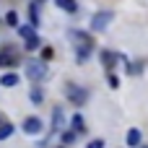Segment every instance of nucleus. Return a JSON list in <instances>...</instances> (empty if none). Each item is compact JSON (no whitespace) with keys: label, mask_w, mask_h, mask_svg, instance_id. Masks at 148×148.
Returning a JSON list of instances; mask_svg holds the SVG:
<instances>
[{"label":"nucleus","mask_w":148,"mask_h":148,"mask_svg":"<svg viewBox=\"0 0 148 148\" xmlns=\"http://www.w3.org/2000/svg\"><path fill=\"white\" fill-rule=\"evenodd\" d=\"M26 78H31V81H44V78H47V62H44V60H31V62H26Z\"/></svg>","instance_id":"obj_1"},{"label":"nucleus","mask_w":148,"mask_h":148,"mask_svg":"<svg viewBox=\"0 0 148 148\" xmlns=\"http://www.w3.org/2000/svg\"><path fill=\"white\" fill-rule=\"evenodd\" d=\"M65 96H68V101L78 104V107L88 101V91H86L83 86H75V83H68V86H65Z\"/></svg>","instance_id":"obj_2"},{"label":"nucleus","mask_w":148,"mask_h":148,"mask_svg":"<svg viewBox=\"0 0 148 148\" xmlns=\"http://www.w3.org/2000/svg\"><path fill=\"white\" fill-rule=\"evenodd\" d=\"M112 18H114L112 10H99V13H94V18H91V31H104V29L112 23Z\"/></svg>","instance_id":"obj_3"},{"label":"nucleus","mask_w":148,"mask_h":148,"mask_svg":"<svg viewBox=\"0 0 148 148\" xmlns=\"http://www.w3.org/2000/svg\"><path fill=\"white\" fill-rule=\"evenodd\" d=\"M21 130H23L26 135H39V133L44 130V122H42L39 117H34V114H31V117H26V120H23Z\"/></svg>","instance_id":"obj_4"},{"label":"nucleus","mask_w":148,"mask_h":148,"mask_svg":"<svg viewBox=\"0 0 148 148\" xmlns=\"http://www.w3.org/2000/svg\"><path fill=\"white\" fill-rule=\"evenodd\" d=\"M125 140H127V146H130V148H140V143H143V133H140V127H130L127 135H125Z\"/></svg>","instance_id":"obj_5"},{"label":"nucleus","mask_w":148,"mask_h":148,"mask_svg":"<svg viewBox=\"0 0 148 148\" xmlns=\"http://www.w3.org/2000/svg\"><path fill=\"white\" fill-rule=\"evenodd\" d=\"M21 83V78H18V73H13V70H5L3 75H0V86L3 88H13V86H18Z\"/></svg>","instance_id":"obj_6"},{"label":"nucleus","mask_w":148,"mask_h":148,"mask_svg":"<svg viewBox=\"0 0 148 148\" xmlns=\"http://www.w3.org/2000/svg\"><path fill=\"white\" fill-rule=\"evenodd\" d=\"M62 125H65V112H62V107H55L52 109V127L62 130Z\"/></svg>","instance_id":"obj_7"},{"label":"nucleus","mask_w":148,"mask_h":148,"mask_svg":"<svg viewBox=\"0 0 148 148\" xmlns=\"http://www.w3.org/2000/svg\"><path fill=\"white\" fill-rule=\"evenodd\" d=\"M91 55V44H75V60L78 62H88Z\"/></svg>","instance_id":"obj_8"},{"label":"nucleus","mask_w":148,"mask_h":148,"mask_svg":"<svg viewBox=\"0 0 148 148\" xmlns=\"http://www.w3.org/2000/svg\"><path fill=\"white\" fill-rule=\"evenodd\" d=\"M55 5H57L60 10H65V13H70V16L78 13V3H75V0H55Z\"/></svg>","instance_id":"obj_9"},{"label":"nucleus","mask_w":148,"mask_h":148,"mask_svg":"<svg viewBox=\"0 0 148 148\" xmlns=\"http://www.w3.org/2000/svg\"><path fill=\"white\" fill-rule=\"evenodd\" d=\"M18 65V57L10 55V52H0V68H16Z\"/></svg>","instance_id":"obj_10"},{"label":"nucleus","mask_w":148,"mask_h":148,"mask_svg":"<svg viewBox=\"0 0 148 148\" xmlns=\"http://www.w3.org/2000/svg\"><path fill=\"white\" fill-rule=\"evenodd\" d=\"M18 34L23 36V42H29V39L39 36V34H36V26H31V23H29V26H18Z\"/></svg>","instance_id":"obj_11"},{"label":"nucleus","mask_w":148,"mask_h":148,"mask_svg":"<svg viewBox=\"0 0 148 148\" xmlns=\"http://www.w3.org/2000/svg\"><path fill=\"white\" fill-rule=\"evenodd\" d=\"M75 138H78V130H62V135H60V140H62V146H70V143H75Z\"/></svg>","instance_id":"obj_12"},{"label":"nucleus","mask_w":148,"mask_h":148,"mask_svg":"<svg viewBox=\"0 0 148 148\" xmlns=\"http://www.w3.org/2000/svg\"><path fill=\"white\" fill-rule=\"evenodd\" d=\"M13 133H16V125H10V122H0V140H8Z\"/></svg>","instance_id":"obj_13"},{"label":"nucleus","mask_w":148,"mask_h":148,"mask_svg":"<svg viewBox=\"0 0 148 148\" xmlns=\"http://www.w3.org/2000/svg\"><path fill=\"white\" fill-rule=\"evenodd\" d=\"M120 57H122V55H114V52H107V49L101 52V62H104L107 68H112V65H114V60H120Z\"/></svg>","instance_id":"obj_14"},{"label":"nucleus","mask_w":148,"mask_h":148,"mask_svg":"<svg viewBox=\"0 0 148 148\" xmlns=\"http://www.w3.org/2000/svg\"><path fill=\"white\" fill-rule=\"evenodd\" d=\"M29 101H31V104H42V101H44L42 88H36V86H34V88H31V94H29Z\"/></svg>","instance_id":"obj_15"},{"label":"nucleus","mask_w":148,"mask_h":148,"mask_svg":"<svg viewBox=\"0 0 148 148\" xmlns=\"http://www.w3.org/2000/svg\"><path fill=\"white\" fill-rule=\"evenodd\" d=\"M5 23L18 29V26H21V23H18V13H16V10H8V13H5Z\"/></svg>","instance_id":"obj_16"},{"label":"nucleus","mask_w":148,"mask_h":148,"mask_svg":"<svg viewBox=\"0 0 148 148\" xmlns=\"http://www.w3.org/2000/svg\"><path fill=\"white\" fill-rule=\"evenodd\" d=\"M70 127L81 133V130L86 127V125H83V117H81V114H73V117H70Z\"/></svg>","instance_id":"obj_17"},{"label":"nucleus","mask_w":148,"mask_h":148,"mask_svg":"<svg viewBox=\"0 0 148 148\" xmlns=\"http://www.w3.org/2000/svg\"><path fill=\"white\" fill-rule=\"evenodd\" d=\"M39 44H42V39H39V36H34V39H29V42H26V49H29V52H34Z\"/></svg>","instance_id":"obj_18"},{"label":"nucleus","mask_w":148,"mask_h":148,"mask_svg":"<svg viewBox=\"0 0 148 148\" xmlns=\"http://www.w3.org/2000/svg\"><path fill=\"white\" fill-rule=\"evenodd\" d=\"M52 55H55V52H52V47H44V49H42V60H44V62H49V60H52Z\"/></svg>","instance_id":"obj_19"},{"label":"nucleus","mask_w":148,"mask_h":148,"mask_svg":"<svg viewBox=\"0 0 148 148\" xmlns=\"http://www.w3.org/2000/svg\"><path fill=\"white\" fill-rule=\"evenodd\" d=\"M107 78H109V88H120V78H117L114 73H109Z\"/></svg>","instance_id":"obj_20"},{"label":"nucleus","mask_w":148,"mask_h":148,"mask_svg":"<svg viewBox=\"0 0 148 148\" xmlns=\"http://www.w3.org/2000/svg\"><path fill=\"white\" fill-rule=\"evenodd\" d=\"M86 148H104V140H101V138H96V140H88V143H86Z\"/></svg>","instance_id":"obj_21"},{"label":"nucleus","mask_w":148,"mask_h":148,"mask_svg":"<svg viewBox=\"0 0 148 148\" xmlns=\"http://www.w3.org/2000/svg\"><path fill=\"white\" fill-rule=\"evenodd\" d=\"M36 3H44V0H36Z\"/></svg>","instance_id":"obj_22"},{"label":"nucleus","mask_w":148,"mask_h":148,"mask_svg":"<svg viewBox=\"0 0 148 148\" xmlns=\"http://www.w3.org/2000/svg\"><path fill=\"white\" fill-rule=\"evenodd\" d=\"M60 148H65V146H60Z\"/></svg>","instance_id":"obj_23"}]
</instances>
